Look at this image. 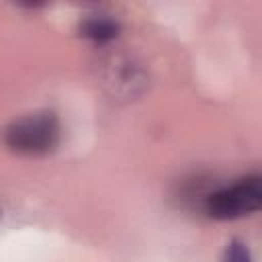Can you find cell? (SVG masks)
Returning <instances> with one entry per match:
<instances>
[{
    "mask_svg": "<svg viewBox=\"0 0 262 262\" xmlns=\"http://www.w3.org/2000/svg\"><path fill=\"white\" fill-rule=\"evenodd\" d=\"M80 35L94 43H108L119 35V23L108 14H92L80 23Z\"/></svg>",
    "mask_w": 262,
    "mask_h": 262,
    "instance_id": "3",
    "label": "cell"
},
{
    "mask_svg": "<svg viewBox=\"0 0 262 262\" xmlns=\"http://www.w3.org/2000/svg\"><path fill=\"white\" fill-rule=\"evenodd\" d=\"M219 262H254V260H252V254L246 248V244L233 239V242L227 244V248H225V252H223Z\"/></svg>",
    "mask_w": 262,
    "mask_h": 262,
    "instance_id": "4",
    "label": "cell"
},
{
    "mask_svg": "<svg viewBox=\"0 0 262 262\" xmlns=\"http://www.w3.org/2000/svg\"><path fill=\"white\" fill-rule=\"evenodd\" d=\"M262 207V180L258 174L244 176L227 186L209 192L203 201V209L211 219L227 221L256 213Z\"/></svg>",
    "mask_w": 262,
    "mask_h": 262,
    "instance_id": "2",
    "label": "cell"
},
{
    "mask_svg": "<svg viewBox=\"0 0 262 262\" xmlns=\"http://www.w3.org/2000/svg\"><path fill=\"white\" fill-rule=\"evenodd\" d=\"M61 127L51 111H37L12 121L4 131V143L23 156H47L59 145Z\"/></svg>",
    "mask_w": 262,
    "mask_h": 262,
    "instance_id": "1",
    "label": "cell"
}]
</instances>
